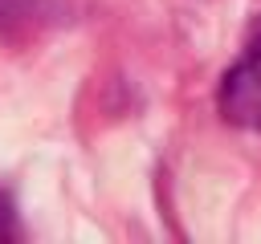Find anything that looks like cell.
Wrapping results in <instances>:
<instances>
[{
    "mask_svg": "<svg viewBox=\"0 0 261 244\" xmlns=\"http://www.w3.org/2000/svg\"><path fill=\"white\" fill-rule=\"evenodd\" d=\"M220 118L241 130H261V33L249 41V49L228 65L216 89Z\"/></svg>",
    "mask_w": 261,
    "mask_h": 244,
    "instance_id": "1",
    "label": "cell"
},
{
    "mask_svg": "<svg viewBox=\"0 0 261 244\" xmlns=\"http://www.w3.org/2000/svg\"><path fill=\"white\" fill-rule=\"evenodd\" d=\"M4 240H20V216H16L12 191L0 187V244H4Z\"/></svg>",
    "mask_w": 261,
    "mask_h": 244,
    "instance_id": "2",
    "label": "cell"
},
{
    "mask_svg": "<svg viewBox=\"0 0 261 244\" xmlns=\"http://www.w3.org/2000/svg\"><path fill=\"white\" fill-rule=\"evenodd\" d=\"M37 0H0V28H12V24H24L33 16Z\"/></svg>",
    "mask_w": 261,
    "mask_h": 244,
    "instance_id": "3",
    "label": "cell"
}]
</instances>
